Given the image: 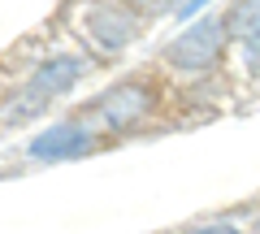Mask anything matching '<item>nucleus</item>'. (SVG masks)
<instances>
[{
	"label": "nucleus",
	"instance_id": "nucleus-1",
	"mask_svg": "<svg viewBox=\"0 0 260 234\" xmlns=\"http://www.w3.org/2000/svg\"><path fill=\"white\" fill-rule=\"evenodd\" d=\"M78 22H83L78 35H83L95 52H104V56L121 52L130 39L139 35V13H135L130 0H91Z\"/></svg>",
	"mask_w": 260,
	"mask_h": 234
},
{
	"label": "nucleus",
	"instance_id": "nucleus-4",
	"mask_svg": "<svg viewBox=\"0 0 260 234\" xmlns=\"http://www.w3.org/2000/svg\"><path fill=\"white\" fill-rule=\"evenodd\" d=\"M148 109H152V87L148 83H121V87H113V91L95 104V113H100L113 130H126V126L143 122Z\"/></svg>",
	"mask_w": 260,
	"mask_h": 234
},
{
	"label": "nucleus",
	"instance_id": "nucleus-8",
	"mask_svg": "<svg viewBox=\"0 0 260 234\" xmlns=\"http://www.w3.org/2000/svg\"><path fill=\"white\" fill-rule=\"evenodd\" d=\"M135 9H143V13H169L178 5V0H130Z\"/></svg>",
	"mask_w": 260,
	"mask_h": 234
},
{
	"label": "nucleus",
	"instance_id": "nucleus-7",
	"mask_svg": "<svg viewBox=\"0 0 260 234\" xmlns=\"http://www.w3.org/2000/svg\"><path fill=\"white\" fill-rule=\"evenodd\" d=\"M243 44H247V70H251V74H260V30H256V35H247Z\"/></svg>",
	"mask_w": 260,
	"mask_h": 234
},
{
	"label": "nucleus",
	"instance_id": "nucleus-2",
	"mask_svg": "<svg viewBox=\"0 0 260 234\" xmlns=\"http://www.w3.org/2000/svg\"><path fill=\"white\" fill-rule=\"evenodd\" d=\"M221 48H225V22L221 18H204V22H195L191 30H182V35L165 48V65L178 70V74L200 78V74H208V70L221 61Z\"/></svg>",
	"mask_w": 260,
	"mask_h": 234
},
{
	"label": "nucleus",
	"instance_id": "nucleus-3",
	"mask_svg": "<svg viewBox=\"0 0 260 234\" xmlns=\"http://www.w3.org/2000/svg\"><path fill=\"white\" fill-rule=\"evenodd\" d=\"M83 70H87V61H78V56H56V61H44V65L35 70V78L26 83L22 100L9 104V113H5V117H9V122H26V117L44 113L56 95H65L78 78H83Z\"/></svg>",
	"mask_w": 260,
	"mask_h": 234
},
{
	"label": "nucleus",
	"instance_id": "nucleus-6",
	"mask_svg": "<svg viewBox=\"0 0 260 234\" xmlns=\"http://www.w3.org/2000/svg\"><path fill=\"white\" fill-rule=\"evenodd\" d=\"M221 22H225V35H239V39L256 35L260 30V0H234Z\"/></svg>",
	"mask_w": 260,
	"mask_h": 234
},
{
	"label": "nucleus",
	"instance_id": "nucleus-5",
	"mask_svg": "<svg viewBox=\"0 0 260 234\" xmlns=\"http://www.w3.org/2000/svg\"><path fill=\"white\" fill-rule=\"evenodd\" d=\"M83 152H91V135H87L83 126H52V130H44L30 143V156H39V160L83 156Z\"/></svg>",
	"mask_w": 260,
	"mask_h": 234
}]
</instances>
